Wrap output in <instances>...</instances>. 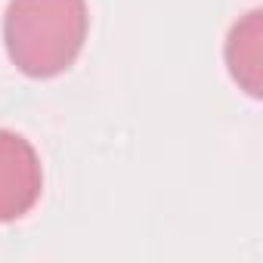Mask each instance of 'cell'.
<instances>
[{
    "mask_svg": "<svg viewBox=\"0 0 263 263\" xmlns=\"http://www.w3.org/2000/svg\"><path fill=\"white\" fill-rule=\"evenodd\" d=\"M90 28L87 0H10L4 44L28 78H53L74 65Z\"/></svg>",
    "mask_w": 263,
    "mask_h": 263,
    "instance_id": "cell-1",
    "label": "cell"
},
{
    "mask_svg": "<svg viewBox=\"0 0 263 263\" xmlns=\"http://www.w3.org/2000/svg\"><path fill=\"white\" fill-rule=\"evenodd\" d=\"M44 192V167L34 146L0 127V223L22 220Z\"/></svg>",
    "mask_w": 263,
    "mask_h": 263,
    "instance_id": "cell-2",
    "label": "cell"
},
{
    "mask_svg": "<svg viewBox=\"0 0 263 263\" xmlns=\"http://www.w3.org/2000/svg\"><path fill=\"white\" fill-rule=\"evenodd\" d=\"M226 68L232 81L257 99L263 90V13H245L226 34Z\"/></svg>",
    "mask_w": 263,
    "mask_h": 263,
    "instance_id": "cell-3",
    "label": "cell"
}]
</instances>
